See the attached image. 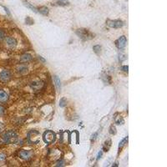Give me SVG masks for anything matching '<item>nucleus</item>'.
<instances>
[{"mask_svg":"<svg viewBox=\"0 0 167 167\" xmlns=\"http://www.w3.org/2000/svg\"><path fill=\"white\" fill-rule=\"evenodd\" d=\"M3 140L4 143L14 144L18 141V135L13 130H9L3 135Z\"/></svg>","mask_w":167,"mask_h":167,"instance_id":"nucleus-1","label":"nucleus"},{"mask_svg":"<svg viewBox=\"0 0 167 167\" xmlns=\"http://www.w3.org/2000/svg\"><path fill=\"white\" fill-rule=\"evenodd\" d=\"M76 34L83 40H90L94 38V34L86 29H79L76 30Z\"/></svg>","mask_w":167,"mask_h":167,"instance_id":"nucleus-2","label":"nucleus"},{"mask_svg":"<svg viewBox=\"0 0 167 167\" xmlns=\"http://www.w3.org/2000/svg\"><path fill=\"white\" fill-rule=\"evenodd\" d=\"M43 139L45 143L52 144L56 140V135L51 130H47L43 135Z\"/></svg>","mask_w":167,"mask_h":167,"instance_id":"nucleus-3","label":"nucleus"},{"mask_svg":"<svg viewBox=\"0 0 167 167\" xmlns=\"http://www.w3.org/2000/svg\"><path fill=\"white\" fill-rule=\"evenodd\" d=\"M28 140L31 144H38L40 141L39 133L37 130H31L28 135Z\"/></svg>","mask_w":167,"mask_h":167,"instance_id":"nucleus-4","label":"nucleus"},{"mask_svg":"<svg viewBox=\"0 0 167 167\" xmlns=\"http://www.w3.org/2000/svg\"><path fill=\"white\" fill-rule=\"evenodd\" d=\"M106 24L110 28H114V29H120L121 27H123L124 23L123 21L120 19L116 20H110L108 19L106 21Z\"/></svg>","mask_w":167,"mask_h":167,"instance_id":"nucleus-5","label":"nucleus"},{"mask_svg":"<svg viewBox=\"0 0 167 167\" xmlns=\"http://www.w3.org/2000/svg\"><path fill=\"white\" fill-rule=\"evenodd\" d=\"M11 79V73L9 70H3L0 72V81L3 83L9 82Z\"/></svg>","mask_w":167,"mask_h":167,"instance_id":"nucleus-6","label":"nucleus"},{"mask_svg":"<svg viewBox=\"0 0 167 167\" xmlns=\"http://www.w3.org/2000/svg\"><path fill=\"white\" fill-rule=\"evenodd\" d=\"M115 45L119 49H122L123 48H124L126 45V38H125V36L120 37L115 41Z\"/></svg>","mask_w":167,"mask_h":167,"instance_id":"nucleus-7","label":"nucleus"},{"mask_svg":"<svg viewBox=\"0 0 167 167\" xmlns=\"http://www.w3.org/2000/svg\"><path fill=\"white\" fill-rule=\"evenodd\" d=\"M30 85H31V88H32V89H33V90H38L43 87V81H41V80H34V81H33V82L31 83Z\"/></svg>","mask_w":167,"mask_h":167,"instance_id":"nucleus-8","label":"nucleus"},{"mask_svg":"<svg viewBox=\"0 0 167 167\" xmlns=\"http://www.w3.org/2000/svg\"><path fill=\"white\" fill-rule=\"evenodd\" d=\"M19 155V157L21 159L25 160H29L31 157V152L29 150H21Z\"/></svg>","mask_w":167,"mask_h":167,"instance_id":"nucleus-9","label":"nucleus"},{"mask_svg":"<svg viewBox=\"0 0 167 167\" xmlns=\"http://www.w3.org/2000/svg\"><path fill=\"white\" fill-rule=\"evenodd\" d=\"M6 43L7 44L9 47H11V48L15 47L17 44L16 40L14 39L13 38H11V37H8V38H6Z\"/></svg>","mask_w":167,"mask_h":167,"instance_id":"nucleus-10","label":"nucleus"},{"mask_svg":"<svg viewBox=\"0 0 167 167\" xmlns=\"http://www.w3.org/2000/svg\"><path fill=\"white\" fill-rule=\"evenodd\" d=\"M9 100V95L8 94L3 91V90H0V101L1 102H5L7 100Z\"/></svg>","mask_w":167,"mask_h":167,"instance_id":"nucleus-11","label":"nucleus"},{"mask_svg":"<svg viewBox=\"0 0 167 167\" xmlns=\"http://www.w3.org/2000/svg\"><path fill=\"white\" fill-rule=\"evenodd\" d=\"M110 147H111V140L109 139V140H105V142H104V144L103 150L104 151V152H107V151H109Z\"/></svg>","mask_w":167,"mask_h":167,"instance_id":"nucleus-12","label":"nucleus"},{"mask_svg":"<svg viewBox=\"0 0 167 167\" xmlns=\"http://www.w3.org/2000/svg\"><path fill=\"white\" fill-rule=\"evenodd\" d=\"M37 10H38V11H39V12L41 13V14L45 15V16H46V15H48V14H49V9H48V8L45 6L39 7V9H38Z\"/></svg>","mask_w":167,"mask_h":167,"instance_id":"nucleus-13","label":"nucleus"},{"mask_svg":"<svg viewBox=\"0 0 167 167\" xmlns=\"http://www.w3.org/2000/svg\"><path fill=\"white\" fill-rule=\"evenodd\" d=\"M114 121H115V124H118V125H122L124 124V120L121 116L116 117V115L114 114Z\"/></svg>","mask_w":167,"mask_h":167,"instance_id":"nucleus-14","label":"nucleus"},{"mask_svg":"<svg viewBox=\"0 0 167 167\" xmlns=\"http://www.w3.org/2000/svg\"><path fill=\"white\" fill-rule=\"evenodd\" d=\"M31 60H32V57L29 53H25V54H23V56H21V58H20V61L21 62H29Z\"/></svg>","mask_w":167,"mask_h":167,"instance_id":"nucleus-15","label":"nucleus"},{"mask_svg":"<svg viewBox=\"0 0 167 167\" xmlns=\"http://www.w3.org/2000/svg\"><path fill=\"white\" fill-rule=\"evenodd\" d=\"M127 142H128V136H126L125 138H124L123 140L120 141V144H119V154H120L121 150L123 149V147L125 145V144H126Z\"/></svg>","mask_w":167,"mask_h":167,"instance_id":"nucleus-16","label":"nucleus"},{"mask_svg":"<svg viewBox=\"0 0 167 167\" xmlns=\"http://www.w3.org/2000/svg\"><path fill=\"white\" fill-rule=\"evenodd\" d=\"M55 3L56 5H59V6H66L70 4V2L69 0H56Z\"/></svg>","mask_w":167,"mask_h":167,"instance_id":"nucleus-17","label":"nucleus"},{"mask_svg":"<svg viewBox=\"0 0 167 167\" xmlns=\"http://www.w3.org/2000/svg\"><path fill=\"white\" fill-rule=\"evenodd\" d=\"M17 70L20 73H25L28 72V68L25 65H19L17 68Z\"/></svg>","mask_w":167,"mask_h":167,"instance_id":"nucleus-18","label":"nucleus"},{"mask_svg":"<svg viewBox=\"0 0 167 167\" xmlns=\"http://www.w3.org/2000/svg\"><path fill=\"white\" fill-rule=\"evenodd\" d=\"M53 80H54V82H55V85H56L57 89H58V90H60V87H61V82H60V78L57 76V75H54V76H53Z\"/></svg>","mask_w":167,"mask_h":167,"instance_id":"nucleus-19","label":"nucleus"},{"mask_svg":"<svg viewBox=\"0 0 167 167\" xmlns=\"http://www.w3.org/2000/svg\"><path fill=\"white\" fill-rule=\"evenodd\" d=\"M24 3V5L27 7V8H29V9H30L32 10V11H33V12H35V13H37L38 11H37V9L35 8V7H33V5H31V3H28V2H23Z\"/></svg>","mask_w":167,"mask_h":167,"instance_id":"nucleus-20","label":"nucleus"},{"mask_svg":"<svg viewBox=\"0 0 167 167\" xmlns=\"http://www.w3.org/2000/svg\"><path fill=\"white\" fill-rule=\"evenodd\" d=\"M93 49L94 53H97V54H99V53L101 52V47H100V45H95V46L93 47Z\"/></svg>","mask_w":167,"mask_h":167,"instance_id":"nucleus-21","label":"nucleus"},{"mask_svg":"<svg viewBox=\"0 0 167 167\" xmlns=\"http://www.w3.org/2000/svg\"><path fill=\"white\" fill-rule=\"evenodd\" d=\"M66 104H67V100L65 98H62V99L60 100V107L66 106Z\"/></svg>","mask_w":167,"mask_h":167,"instance_id":"nucleus-22","label":"nucleus"},{"mask_svg":"<svg viewBox=\"0 0 167 167\" xmlns=\"http://www.w3.org/2000/svg\"><path fill=\"white\" fill-rule=\"evenodd\" d=\"M110 135H115L116 134V129H115V127L114 126V125H111L110 128Z\"/></svg>","mask_w":167,"mask_h":167,"instance_id":"nucleus-23","label":"nucleus"},{"mask_svg":"<svg viewBox=\"0 0 167 167\" xmlns=\"http://www.w3.org/2000/svg\"><path fill=\"white\" fill-rule=\"evenodd\" d=\"M25 22H26L27 24H29V25H31V24H33V20L30 18V17H27L26 19H25Z\"/></svg>","mask_w":167,"mask_h":167,"instance_id":"nucleus-24","label":"nucleus"},{"mask_svg":"<svg viewBox=\"0 0 167 167\" xmlns=\"http://www.w3.org/2000/svg\"><path fill=\"white\" fill-rule=\"evenodd\" d=\"M121 70H123L124 72H126V73H128V70H129V67H128V65H125V66H122V67H121Z\"/></svg>","mask_w":167,"mask_h":167,"instance_id":"nucleus-25","label":"nucleus"},{"mask_svg":"<svg viewBox=\"0 0 167 167\" xmlns=\"http://www.w3.org/2000/svg\"><path fill=\"white\" fill-rule=\"evenodd\" d=\"M6 158V155L3 153H0V161H3V160H5Z\"/></svg>","mask_w":167,"mask_h":167,"instance_id":"nucleus-26","label":"nucleus"},{"mask_svg":"<svg viewBox=\"0 0 167 167\" xmlns=\"http://www.w3.org/2000/svg\"><path fill=\"white\" fill-rule=\"evenodd\" d=\"M97 135H98V133H94L93 135H92V139H91V140H92V141H93V140H95V139H96V136Z\"/></svg>","mask_w":167,"mask_h":167,"instance_id":"nucleus-27","label":"nucleus"},{"mask_svg":"<svg viewBox=\"0 0 167 167\" xmlns=\"http://www.w3.org/2000/svg\"><path fill=\"white\" fill-rule=\"evenodd\" d=\"M3 111H4V110H3V108L1 105H0V115H2L3 114Z\"/></svg>","mask_w":167,"mask_h":167,"instance_id":"nucleus-28","label":"nucleus"},{"mask_svg":"<svg viewBox=\"0 0 167 167\" xmlns=\"http://www.w3.org/2000/svg\"><path fill=\"white\" fill-rule=\"evenodd\" d=\"M101 155H102V152L100 151V152H99V154H98V157H97V160H100V158L101 157Z\"/></svg>","mask_w":167,"mask_h":167,"instance_id":"nucleus-29","label":"nucleus"},{"mask_svg":"<svg viewBox=\"0 0 167 167\" xmlns=\"http://www.w3.org/2000/svg\"><path fill=\"white\" fill-rule=\"evenodd\" d=\"M39 59H40V60H42V61H43V62H44V61H45V60H43V58H41V57H39Z\"/></svg>","mask_w":167,"mask_h":167,"instance_id":"nucleus-30","label":"nucleus"}]
</instances>
